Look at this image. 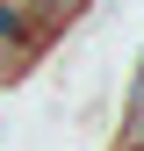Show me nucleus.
Masks as SVG:
<instances>
[]
</instances>
